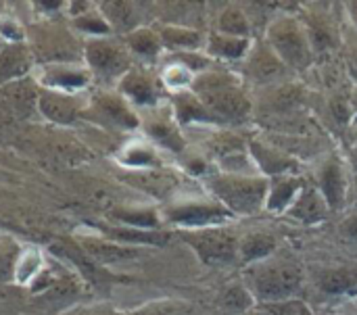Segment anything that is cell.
<instances>
[{
  "instance_id": "obj_13",
  "label": "cell",
  "mask_w": 357,
  "mask_h": 315,
  "mask_svg": "<svg viewBox=\"0 0 357 315\" xmlns=\"http://www.w3.org/2000/svg\"><path fill=\"white\" fill-rule=\"evenodd\" d=\"M249 42L245 38H232V36H224L218 33L209 40V50L215 52L218 56H228V59H238L245 54Z\"/></svg>"
},
{
  "instance_id": "obj_5",
  "label": "cell",
  "mask_w": 357,
  "mask_h": 315,
  "mask_svg": "<svg viewBox=\"0 0 357 315\" xmlns=\"http://www.w3.org/2000/svg\"><path fill=\"white\" fill-rule=\"evenodd\" d=\"M165 217L184 230H203V228H215L224 226L232 213L224 205L215 203H182L167 209Z\"/></svg>"
},
{
  "instance_id": "obj_6",
  "label": "cell",
  "mask_w": 357,
  "mask_h": 315,
  "mask_svg": "<svg viewBox=\"0 0 357 315\" xmlns=\"http://www.w3.org/2000/svg\"><path fill=\"white\" fill-rule=\"evenodd\" d=\"M270 42L272 48L278 52V56H282L287 63L295 67L307 65L310 61L307 40L303 29L295 21L280 19L278 23H274V27H270Z\"/></svg>"
},
{
  "instance_id": "obj_7",
  "label": "cell",
  "mask_w": 357,
  "mask_h": 315,
  "mask_svg": "<svg viewBox=\"0 0 357 315\" xmlns=\"http://www.w3.org/2000/svg\"><path fill=\"white\" fill-rule=\"evenodd\" d=\"M299 194H301V182L297 178H278L270 186L268 209H272V211H289Z\"/></svg>"
},
{
  "instance_id": "obj_22",
  "label": "cell",
  "mask_w": 357,
  "mask_h": 315,
  "mask_svg": "<svg viewBox=\"0 0 357 315\" xmlns=\"http://www.w3.org/2000/svg\"><path fill=\"white\" fill-rule=\"evenodd\" d=\"M130 42H132V48L140 54H157V50H159V40L155 38V33L144 31V29L136 31L130 38Z\"/></svg>"
},
{
  "instance_id": "obj_24",
  "label": "cell",
  "mask_w": 357,
  "mask_h": 315,
  "mask_svg": "<svg viewBox=\"0 0 357 315\" xmlns=\"http://www.w3.org/2000/svg\"><path fill=\"white\" fill-rule=\"evenodd\" d=\"M142 315H188V307L180 303H159L153 305L151 312H142Z\"/></svg>"
},
{
  "instance_id": "obj_17",
  "label": "cell",
  "mask_w": 357,
  "mask_h": 315,
  "mask_svg": "<svg viewBox=\"0 0 357 315\" xmlns=\"http://www.w3.org/2000/svg\"><path fill=\"white\" fill-rule=\"evenodd\" d=\"M247 29H249V23H247L245 15L241 10H236V8L226 10L220 17V33H224V36L238 38V36H245Z\"/></svg>"
},
{
  "instance_id": "obj_19",
  "label": "cell",
  "mask_w": 357,
  "mask_h": 315,
  "mask_svg": "<svg viewBox=\"0 0 357 315\" xmlns=\"http://www.w3.org/2000/svg\"><path fill=\"white\" fill-rule=\"evenodd\" d=\"M149 132H151V136H153L157 142H161L163 146L174 148V151H180V148H182V138H180V134H178L167 121L155 123Z\"/></svg>"
},
{
  "instance_id": "obj_9",
  "label": "cell",
  "mask_w": 357,
  "mask_h": 315,
  "mask_svg": "<svg viewBox=\"0 0 357 315\" xmlns=\"http://www.w3.org/2000/svg\"><path fill=\"white\" fill-rule=\"evenodd\" d=\"M324 211H326V201L314 188L301 190V194L289 209L291 215H295L303 222H320L324 217Z\"/></svg>"
},
{
  "instance_id": "obj_25",
  "label": "cell",
  "mask_w": 357,
  "mask_h": 315,
  "mask_svg": "<svg viewBox=\"0 0 357 315\" xmlns=\"http://www.w3.org/2000/svg\"><path fill=\"white\" fill-rule=\"evenodd\" d=\"M345 230H347V234H351V236H356L357 238V211H354L347 220H345V226H343Z\"/></svg>"
},
{
  "instance_id": "obj_26",
  "label": "cell",
  "mask_w": 357,
  "mask_h": 315,
  "mask_svg": "<svg viewBox=\"0 0 357 315\" xmlns=\"http://www.w3.org/2000/svg\"><path fill=\"white\" fill-rule=\"evenodd\" d=\"M354 8H356V10H357V4H354ZM354 21H356V23H357V15H354Z\"/></svg>"
},
{
  "instance_id": "obj_4",
  "label": "cell",
  "mask_w": 357,
  "mask_h": 315,
  "mask_svg": "<svg viewBox=\"0 0 357 315\" xmlns=\"http://www.w3.org/2000/svg\"><path fill=\"white\" fill-rule=\"evenodd\" d=\"M184 238L209 266H228L238 259V240L224 226L190 230L188 234H184Z\"/></svg>"
},
{
  "instance_id": "obj_1",
  "label": "cell",
  "mask_w": 357,
  "mask_h": 315,
  "mask_svg": "<svg viewBox=\"0 0 357 315\" xmlns=\"http://www.w3.org/2000/svg\"><path fill=\"white\" fill-rule=\"evenodd\" d=\"M211 190L213 194L222 201V205L234 215H249L255 213L264 201H268L270 186L261 178H249V176H220L211 180Z\"/></svg>"
},
{
  "instance_id": "obj_15",
  "label": "cell",
  "mask_w": 357,
  "mask_h": 315,
  "mask_svg": "<svg viewBox=\"0 0 357 315\" xmlns=\"http://www.w3.org/2000/svg\"><path fill=\"white\" fill-rule=\"evenodd\" d=\"M163 82L167 88L176 90V92H182L186 90L188 86L195 84L192 79V69L186 67L184 63H169L165 69H163Z\"/></svg>"
},
{
  "instance_id": "obj_27",
  "label": "cell",
  "mask_w": 357,
  "mask_h": 315,
  "mask_svg": "<svg viewBox=\"0 0 357 315\" xmlns=\"http://www.w3.org/2000/svg\"><path fill=\"white\" fill-rule=\"evenodd\" d=\"M354 102H356V111H357V96H356V100H354Z\"/></svg>"
},
{
  "instance_id": "obj_23",
  "label": "cell",
  "mask_w": 357,
  "mask_h": 315,
  "mask_svg": "<svg viewBox=\"0 0 357 315\" xmlns=\"http://www.w3.org/2000/svg\"><path fill=\"white\" fill-rule=\"evenodd\" d=\"M126 163L128 165H153V163H157V157L151 153L149 146L136 144V146H130V151L126 155Z\"/></svg>"
},
{
  "instance_id": "obj_16",
  "label": "cell",
  "mask_w": 357,
  "mask_h": 315,
  "mask_svg": "<svg viewBox=\"0 0 357 315\" xmlns=\"http://www.w3.org/2000/svg\"><path fill=\"white\" fill-rule=\"evenodd\" d=\"M322 289L328 293H345V291L357 289V272H349V270L331 272L324 276Z\"/></svg>"
},
{
  "instance_id": "obj_10",
  "label": "cell",
  "mask_w": 357,
  "mask_h": 315,
  "mask_svg": "<svg viewBox=\"0 0 357 315\" xmlns=\"http://www.w3.org/2000/svg\"><path fill=\"white\" fill-rule=\"evenodd\" d=\"M274 253V238L268 234H249L238 240V259L247 263H257Z\"/></svg>"
},
{
  "instance_id": "obj_11",
  "label": "cell",
  "mask_w": 357,
  "mask_h": 315,
  "mask_svg": "<svg viewBox=\"0 0 357 315\" xmlns=\"http://www.w3.org/2000/svg\"><path fill=\"white\" fill-rule=\"evenodd\" d=\"M176 115L182 123L190 121H213V115L207 111V107L199 100L197 94H176Z\"/></svg>"
},
{
  "instance_id": "obj_20",
  "label": "cell",
  "mask_w": 357,
  "mask_h": 315,
  "mask_svg": "<svg viewBox=\"0 0 357 315\" xmlns=\"http://www.w3.org/2000/svg\"><path fill=\"white\" fill-rule=\"evenodd\" d=\"M224 305L226 307H230L234 314L238 312V314H247L249 309H251V305H253V299H251V295L245 291V289H230L226 295H224Z\"/></svg>"
},
{
  "instance_id": "obj_21",
  "label": "cell",
  "mask_w": 357,
  "mask_h": 315,
  "mask_svg": "<svg viewBox=\"0 0 357 315\" xmlns=\"http://www.w3.org/2000/svg\"><path fill=\"white\" fill-rule=\"evenodd\" d=\"M280 69V63L278 59H274L272 54L268 52H259L255 59H253V73H257L261 79H270L278 73Z\"/></svg>"
},
{
  "instance_id": "obj_14",
  "label": "cell",
  "mask_w": 357,
  "mask_h": 315,
  "mask_svg": "<svg viewBox=\"0 0 357 315\" xmlns=\"http://www.w3.org/2000/svg\"><path fill=\"white\" fill-rule=\"evenodd\" d=\"M163 44L169 48H197L201 42V36L195 29H184V27H165L161 31Z\"/></svg>"
},
{
  "instance_id": "obj_12",
  "label": "cell",
  "mask_w": 357,
  "mask_h": 315,
  "mask_svg": "<svg viewBox=\"0 0 357 315\" xmlns=\"http://www.w3.org/2000/svg\"><path fill=\"white\" fill-rule=\"evenodd\" d=\"M245 315H312V309L295 299L289 301H274V303H259Z\"/></svg>"
},
{
  "instance_id": "obj_2",
  "label": "cell",
  "mask_w": 357,
  "mask_h": 315,
  "mask_svg": "<svg viewBox=\"0 0 357 315\" xmlns=\"http://www.w3.org/2000/svg\"><path fill=\"white\" fill-rule=\"evenodd\" d=\"M192 86H195V94L211 115L218 113L224 117H245L249 111V102L245 94L236 88V84L228 75L209 73L197 79Z\"/></svg>"
},
{
  "instance_id": "obj_18",
  "label": "cell",
  "mask_w": 357,
  "mask_h": 315,
  "mask_svg": "<svg viewBox=\"0 0 357 315\" xmlns=\"http://www.w3.org/2000/svg\"><path fill=\"white\" fill-rule=\"evenodd\" d=\"M126 92H128L134 100H138V102H151L153 96H155V88H153L151 79L144 77V75H138V73L132 75V77H128V82H126Z\"/></svg>"
},
{
  "instance_id": "obj_3",
  "label": "cell",
  "mask_w": 357,
  "mask_h": 315,
  "mask_svg": "<svg viewBox=\"0 0 357 315\" xmlns=\"http://www.w3.org/2000/svg\"><path fill=\"white\" fill-rule=\"evenodd\" d=\"M301 284V272L295 263L274 261L257 268L251 276L253 295L261 303L289 301Z\"/></svg>"
},
{
  "instance_id": "obj_8",
  "label": "cell",
  "mask_w": 357,
  "mask_h": 315,
  "mask_svg": "<svg viewBox=\"0 0 357 315\" xmlns=\"http://www.w3.org/2000/svg\"><path fill=\"white\" fill-rule=\"evenodd\" d=\"M320 194L324 197V201L331 209H337L343 203L345 182H343V171H341L339 163H328L320 171Z\"/></svg>"
}]
</instances>
